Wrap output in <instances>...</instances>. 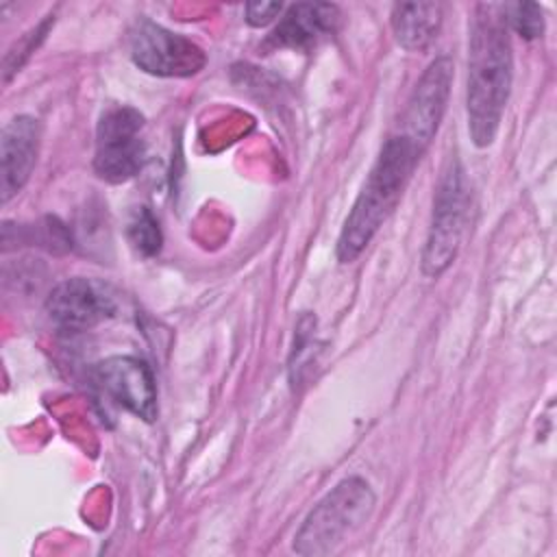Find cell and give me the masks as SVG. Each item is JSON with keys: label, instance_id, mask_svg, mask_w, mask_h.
Listing matches in <instances>:
<instances>
[{"label": "cell", "instance_id": "cell-11", "mask_svg": "<svg viewBox=\"0 0 557 557\" xmlns=\"http://www.w3.org/2000/svg\"><path fill=\"white\" fill-rule=\"evenodd\" d=\"M339 9L329 2H296L278 17V24L268 37L272 48L307 50L320 39L337 30Z\"/></svg>", "mask_w": 557, "mask_h": 557}, {"label": "cell", "instance_id": "cell-3", "mask_svg": "<svg viewBox=\"0 0 557 557\" xmlns=\"http://www.w3.org/2000/svg\"><path fill=\"white\" fill-rule=\"evenodd\" d=\"M376 496L363 476H346L331 487L307 513L294 535V550L302 557L335 553L372 516Z\"/></svg>", "mask_w": 557, "mask_h": 557}, {"label": "cell", "instance_id": "cell-5", "mask_svg": "<svg viewBox=\"0 0 557 557\" xmlns=\"http://www.w3.org/2000/svg\"><path fill=\"white\" fill-rule=\"evenodd\" d=\"M144 115L128 104L107 109L96 126L94 170L107 183H124L139 174L146 161L141 137Z\"/></svg>", "mask_w": 557, "mask_h": 557}, {"label": "cell", "instance_id": "cell-15", "mask_svg": "<svg viewBox=\"0 0 557 557\" xmlns=\"http://www.w3.org/2000/svg\"><path fill=\"white\" fill-rule=\"evenodd\" d=\"M52 22H54L52 17H46L37 28H33L30 33H26V35L22 37V41L15 44V48H11V50L4 54V59H2V81H4V83H9L15 72H20V67L24 65V61L30 57V52H35V48L39 46V41L46 37V33H48V28H50Z\"/></svg>", "mask_w": 557, "mask_h": 557}, {"label": "cell", "instance_id": "cell-2", "mask_svg": "<svg viewBox=\"0 0 557 557\" xmlns=\"http://www.w3.org/2000/svg\"><path fill=\"white\" fill-rule=\"evenodd\" d=\"M422 154L424 150L398 133L385 137L376 161L342 224L335 246L339 263H352L396 211Z\"/></svg>", "mask_w": 557, "mask_h": 557}, {"label": "cell", "instance_id": "cell-13", "mask_svg": "<svg viewBox=\"0 0 557 557\" xmlns=\"http://www.w3.org/2000/svg\"><path fill=\"white\" fill-rule=\"evenodd\" d=\"M126 235L131 246L144 255V257H152L161 250L163 244V235L159 228L157 218L152 215V211L148 207H137L126 224Z\"/></svg>", "mask_w": 557, "mask_h": 557}, {"label": "cell", "instance_id": "cell-12", "mask_svg": "<svg viewBox=\"0 0 557 557\" xmlns=\"http://www.w3.org/2000/svg\"><path fill=\"white\" fill-rule=\"evenodd\" d=\"M442 20V2H396L389 15L394 39L407 52L426 50L437 39Z\"/></svg>", "mask_w": 557, "mask_h": 557}, {"label": "cell", "instance_id": "cell-6", "mask_svg": "<svg viewBox=\"0 0 557 557\" xmlns=\"http://www.w3.org/2000/svg\"><path fill=\"white\" fill-rule=\"evenodd\" d=\"M133 63L152 76H194L207 65L205 50L185 35L172 33L148 17L135 22L128 35Z\"/></svg>", "mask_w": 557, "mask_h": 557}, {"label": "cell", "instance_id": "cell-10", "mask_svg": "<svg viewBox=\"0 0 557 557\" xmlns=\"http://www.w3.org/2000/svg\"><path fill=\"white\" fill-rule=\"evenodd\" d=\"M41 126L33 115H15L0 133V202L7 205L28 183L37 163Z\"/></svg>", "mask_w": 557, "mask_h": 557}, {"label": "cell", "instance_id": "cell-8", "mask_svg": "<svg viewBox=\"0 0 557 557\" xmlns=\"http://www.w3.org/2000/svg\"><path fill=\"white\" fill-rule=\"evenodd\" d=\"M94 381L111 403L141 418L144 422L157 420V383L150 366L144 359L131 355L109 357L96 363Z\"/></svg>", "mask_w": 557, "mask_h": 557}, {"label": "cell", "instance_id": "cell-7", "mask_svg": "<svg viewBox=\"0 0 557 557\" xmlns=\"http://www.w3.org/2000/svg\"><path fill=\"white\" fill-rule=\"evenodd\" d=\"M453 74L455 67L448 54H440L437 59H433L411 89L394 133L407 137L420 150H426L437 135V128L446 113Z\"/></svg>", "mask_w": 557, "mask_h": 557}, {"label": "cell", "instance_id": "cell-9", "mask_svg": "<svg viewBox=\"0 0 557 557\" xmlns=\"http://www.w3.org/2000/svg\"><path fill=\"white\" fill-rule=\"evenodd\" d=\"M46 313L65 333L94 329L115 313L113 294L98 281L74 276L57 283L46 298Z\"/></svg>", "mask_w": 557, "mask_h": 557}, {"label": "cell", "instance_id": "cell-16", "mask_svg": "<svg viewBox=\"0 0 557 557\" xmlns=\"http://www.w3.org/2000/svg\"><path fill=\"white\" fill-rule=\"evenodd\" d=\"M278 15H283V2H248L246 4V22L255 28L268 26Z\"/></svg>", "mask_w": 557, "mask_h": 557}, {"label": "cell", "instance_id": "cell-1", "mask_svg": "<svg viewBox=\"0 0 557 557\" xmlns=\"http://www.w3.org/2000/svg\"><path fill=\"white\" fill-rule=\"evenodd\" d=\"M513 54L503 4L474 7L468 41L466 113L468 133L476 148L494 144L511 94Z\"/></svg>", "mask_w": 557, "mask_h": 557}, {"label": "cell", "instance_id": "cell-4", "mask_svg": "<svg viewBox=\"0 0 557 557\" xmlns=\"http://www.w3.org/2000/svg\"><path fill=\"white\" fill-rule=\"evenodd\" d=\"M470 220V187L463 165L455 159L440 176L431 222L422 248L420 270L426 278H440L457 259Z\"/></svg>", "mask_w": 557, "mask_h": 557}, {"label": "cell", "instance_id": "cell-14", "mask_svg": "<svg viewBox=\"0 0 557 557\" xmlns=\"http://www.w3.org/2000/svg\"><path fill=\"white\" fill-rule=\"evenodd\" d=\"M509 30H516L524 39H537L544 33V11L535 2L503 4Z\"/></svg>", "mask_w": 557, "mask_h": 557}]
</instances>
